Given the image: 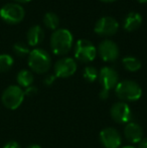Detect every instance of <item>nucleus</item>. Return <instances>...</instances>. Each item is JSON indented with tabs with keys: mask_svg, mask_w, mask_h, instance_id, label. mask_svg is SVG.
Here are the masks:
<instances>
[{
	"mask_svg": "<svg viewBox=\"0 0 147 148\" xmlns=\"http://www.w3.org/2000/svg\"><path fill=\"white\" fill-rule=\"evenodd\" d=\"M74 45V36L67 28H57L51 35V47L55 55L64 56L68 53Z\"/></svg>",
	"mask_w": 147,
	"mask_h": 148,
	"instance_id": "nucleus-1",
	"label": "nucleus"
},
{
	"mask_svg": "<svg viewBox=\"0 0 147 148\" xmlns=\"http://www.w3.org/2000/svg\"><path fill=\"white\" fill-rule=\"evenodd\" d=\"M115 95L122 102H136L142 97V89L138 83L132 80L119 81L114 89Z\"/></svg>",
	"mask_w": 147,
	"mask_h": 148,
	"instance_id": "nucleus-2",
	"label": "nucleus"
},
{
	"mask_svg": "<svg viewBox=\"0 0 147 148\" xmlns=\"http://www.w3.org/2000/svg\"><path fill=\"white\" fill-rule=\"evenodd\" d=\"M28 66L36 74H44L51 66V55L43 49H34L28 53Z\"/></svg>",
	"mask_w": 147,
	"mask_h": 148,
	"instance_id": "nucleus-3",
	"label": "nucleus"
},
{
	"mask_svg": "<svg viewBox=\"0 0 147 148\" xmlns=\"http://www.w3.org/2000/svg\"><path fill=\"white\" fill-rule=\"evenodd\" d=\"M24 91L16 85H11L3 91L1 96L2 104L9 110H16L20 107L24 100Z\"/></svg>",
	"mask_w": 147,
	"mask_h": 148,
	"instance_id": "nucleus-4",
	"label": "nucleus"
},
{
	"mask_svg": "<svg viewBox=\"0 0 147 148\" xmlns=\"http://www.w3.org/2000/svg\"><path fill=\"white\" fill-rule=\"evenodd\" d=\"M25 15V10L19 3L10 2L0 8V18L9 24H16L22 21Z\"/></svg>",
	"mask_w": 147,
	"mask_h": 148,
	"instance_id": "nucleus-5",
	"label": "nucleus"
},
{
	"mask_svg": "<svg viewBox=\"0 0 147 148\" xmlns=\"http://www.w3.org/2000/svg\"><path fill=\"white\" fill-rule=\"evenodd\" d=\"M75 58L82 62H90L95 60L97 56V47L92 41L86 38L77 40L74 47Z\"/></svg>",
	"mask_w": 147,
	"mask_h": 148,
	"instance_id": "nucleus-6",
	"label": "nucleus"
},
{
	"mask_svg": "<svg viewBox=\"0 0 147 148\" xmlns=\"http://www.w3.org/2000/svg\"><path fill=\"white\" fill-rule=\"evenodd\" d=\"M111 118L119 124H127L132 119V111L128 103L118 101L110 108Z\"/></svg>",
	"mask_w": 147,
	"mask_h": 148,
	"instance_id": "nucleus-7",
	"label": "nucleus"
},
{
	"mask_svg": "<svg viewBox=\"0 0 147 148\" xmlns=\"http://www.w3.org/2000/svg\"><path fill=\"white\" fill-rule=\"evenodd\" d=\"M119 29V22L112 16H103L97 20L94 30L97 34L102 36H111Z\"/></svg>",
	"mask_w": 147,
	"mask_h": 148,
	"instance_id": "nucleus-8",
	"label": "nucleus"
},
{
	"mask_svg": "<svg viewBox=\"0 0 147 148\" xmlns=\"http://www.w3.org/2000/svg\"><path fill=\"white\" fill-rule=\"evenodd\" d=\"M99 82H100L102 89L104 91L110 92L115 89L117 84L119 83V75L117 71L112 66H103L99 72Z\"/></svg>",
	"mask_w": 147,
	"mask_h": 148,
	"instance_id": "nucleus-9",
	"label": "nucleus"
},
{
	"mask_svg": "<svg viewBox=\"0 0 147 148\" xmlns=\"http://www.w3.org/2000/svg\"><path fill=\"white\" fill-rule=\"evenodd\" d=\"M101 144L105 148H120L122 145V136L114 127H106L99 135Z\"/></svg>",
	"mask_w": 147,
	"mask_h": 148,
	"instance_id": "nucleus-10",
	"label": "nucleus"
},
{
	"mask_svg": "<svg viewBox=\"0 0 147 148\" xmlns=\"http://www.w3.org/2000/svg\"><path fill=\"white\" fill-rule=\"evenodd\" d=\"M97 53L105 62H114L119 58L120 49L118 45L114 40L105 38L99 43Z\"/></svg>",
	"mask_w": 147,
	"mask_h": 148,
	"instance_id": "nucleus-11",
	"label": "nucleus"
},
{
	"mask_svg": "<svg viewBox=\"0 0 147 148\" xmlns=\"http://www.w3.org/2000/svg\"><path fill=\"white\" fill-rule=\"evenodd\" d=\"M53 71H55V76L57 78H69L76 73L77 62L73 58L64 57L57 60L53 66Z\"/></svg>",
	"mask_w": 147,
	"mask_h": 148,
	"instance_id": "nucleus-12",
	"label": "nucleus"
},
{
	"mask_svg": "<svg viewBox=\"0 0 147 148\" xmlns=\"http://www.w3.org/2000/svg\"><path fill=\"white\" fill-rule=\"evenodd\" d=\"M124 137L131 144H138L143 138V129L138 123L128 122L124 126Z\"/></svg>",
	"mask_w": 147,
	"mask_h": 148,
	"instance_id": "nucleus-13",
	"label": "nucleus"
},
{
	"mask_svg": "<svg viewBox=\"0 0 147 148\" xmlns=\"http://www.w3.org/2000/svg\"><path fill=\"white\" fill-rule=\"evenodd\" d=\"M142 23V16L136 11H130L123 19V28L127 31L137 29Z\"/></svg>",
	"mask_w": 147,
	"mask_h": 148,
	"instance_id": "nucleus-14",
	"label": "nucleus"
},
{
	"mask_svg": "<svg viewBox=\"0 0 147 148\" xmlns=\"http://www.w3.org/2000/svg\"><path fill=\"white\" fill-rule=\"evenodd\" d=\"M26 38H27L28 45L36 47V45H39L43 40V38H44V31H43L42 27L40 25H38V24L32 25L27 30Z\"/></svg>",
	"mask_w": 147,
	"mask_h": 148,
	"instance_id": "nucleus-15",
	"label": "nucleus"
},
{
	"mask_svg": "<svg viewBox=\"0 0 147 148\" xmlns=\"http://www.w3.org/2000/svg\"><path fill=\"white\" fill-rule=\"evenodd\" d=\"M16 81L20 88L21 87L27 88V87L32 86V83L34 81V74L28 70H21L18 72L17 76H16Z\"/></svg>",
	"mask_w": 147,
	"mask_h": 148,
	"instance_id": "nucleus-16",
	"label": "nucleus"
},
{
	"mask_svg": "<svg viewBox=\"0 0 147 148\" xmlns=\"http://www.w3.org/2000/svg\"><path fill=\"white\" fill-rule=\"evenodd\" d=\"M122 64L123 66L128 71V72H137L141 69V60L133 56H127L122 59Z\"/></svg>",
	"mask_w": 147,
	"mask_h": 148,
	"instance_id": "nucleus-17",
	"label": "nucleus"
},
{
	"mask_svg": "<svg viewBox=\"0 0 147 148\" xmlns=\"http://www.w3.org/2000/svg\"><path fill=\"white\" fill-rule=\"evenodd\" d=\"M43 23L49 29L55 30L59 25V17L57 13L53 11H49L43 16Z\"/></svg>",
	"mask_w": 147,
	"mask_h": 148,
	"instance_id": "nucleus-18",
	"label": "nucleus"
},
{
	"mask_svg": "<svg viewBox=\"0 0 147 148\" xmlns=\"http://www.w3.org/2000/svg\"><path fill=\"white\" fill-rule=\"evenodd\" d=\"M13 58L7 53H1L0 55V73L8 72L13 66Z\"/></svg>",
	"mask_w": 147,
	"mask_h": 148,
	"instance_id": "nucleus-19",
	"label": "nucleus"
},
{
	"mask_svg": "<svg viewBox=\"0 0 147 148\" xmlns=\"http://www.w3.org/2000/svg\"><path fill=\"white\" fill-rule=\"evenodd\" d=\"M83 77L89 83H93L99 78V71L93 66H87L84 69Z\"/></svg>",
	"mask_w": 147,
	"mask_h": 148,
	"instance_id": "nucleus-20",
	"label": "nucleus"
},
{
	"mask_svg": "<svg viewBox=\"0 0 147 148\" xmlns=\"http://www.w3.org/2000/svg\"><path fill=\"white\" fill-rule=\"evenodd\" d=\"M13 51L18 57H25L30 53L27 45L22 41H17L13 45Z\"/></svg>",
	"mask_w": 147,
	"mask_h": 148,
	"instance_id": "nucleus-21",
	"label": "nucleus"
},
{
	"mask_svg": "<svg viewBox=\"0 0 147 148\" xmlns=\"http://www.w3.org/2000/svg\"><path fill=\"white\" fill-rule=\"evenodd\" d=\"M55 79H57V77H55V75H47L44 78V80H43V83H44L46 86H51V85L55 83Z\"/></svg>",
	"mask_w": 147,
	"mask_h": 148,
	"instance_id": "nucleus-22",
	"label": "nucleus"
},
{
	"mask_svg": "<svg viewBox=\"0 0 147 148\" xmlns=\"http://www.w3.org/2000/svg\"><path fill=\"white\" fill-rule=\"evenodd\" d=\"M37 93V88L34 86L27 87L24 90V95L25 96H34Z\"/></svg>",
	"mask_w": 147,
	"mask_h": 148,
	"instance_id": "nucleus-23",
	"label": "nucleus"
},
{
	"mask_svg": "<svg viewBox=\"0 0 147 148\" xmlns=\"http://www.w3.org/2000/svg\"><path fill=\"white\" fill-rule=\"evenodd\" d=\"M3 148H21V146L16 141H9L4 145Z\"/></svg>",
	"mask_w": 147,
	"mask_h": 148,
	"instance_id": "nucleus-24",
	"label": "nucleus"
},
{
	"mask_svg": "<svg viewBox=\"0 0 147 148\" xmlns=\"http://www.w3.org/2000/svg\"><path fill=\"white\" fill-rule=\"evenodd\" d=\"M109 95H110V92H107V91H104V90H101L100 92H99V98H100L101 100H106L109 98Z\"/></svg>",
	"mask_w": 147,
	"mask_h": 148,
	"instance_id": "nucleus-25",
	"label": "nucleus"
},
{
	"mask_svg": "<svg viewBox=\"0 0 147 148\" xmlns=\"http://www.w3.org/2000/svg\"><path fill=\"white\" fill-rule=\"evenodd\" d=\"M136 148H147V138H142V140L138 143Z\"/></svg>",
	"mask_w": 147,
	"mask_h": 148,
	"instance_id": "nucleus-26",
	"label": "nucleus"
},
{
	"mask_svg": "<svg viewBox=\"0 0 147 148\" xmlns=\"http://www.w3.org/2000/svg\"><path fill=\"white\" fill-rule=\"evenodd\" d=\"M27 148H42L40 146V145H38V144H31V145H29Z\"/></svg>",
	"mask_w": 147,
	"mask_h": 148,
	"instance_id": "nucleus-27",
	"label": "nucleus"
},
{
	"mask_svg": "<svg viewBox=\"0 0 147 148\" xmlns=\"http://www.w3.org/2000/svg\"><path fill=\"white\" fill-rule=\"evenodd\" d=\"M14 1H16L17 3H26V2H29L30 0H14Z\"/></svg>",
	"mask_w": 147,
	"mask_h": 148,
	"instance_id": "nucleus-28",
	"label": "nucleus"
},
{
	"mask_svg": "<svg viewBox=\"0 0 147 148\" xmlns=\"http://www.w3.org/2000/svg\"><path fill=\"white\" fill-rule=\"evenodd\" d=\"M120 148H136V147L132 146V145H126V146H121Z\"/></svg>",
	"mask_w": 147,
	"mask_h": 148,
	"instance_id": "nucleus-29",
	"label": "nucleus"
},
{
	"mask_svg": "<svg viewBox=\"0 0 147 148\" xmlns=\"http://www.w3.org/2000/svg\"><path fill=\"white\" fill-rule=\"evenodd\" d=\"M137 1L141 2V3H146V2H147V0H137Z\"/></svg>",
	"mask_w": 147,
	"mask_h": 148,
	"instance_id": "nucleus-30",
	"label": "nucleus"
},
{
	"mask_svg": "<svg viewBox=\"0 0 147 148\" xmlns=\"http://www.w3.org/2000/svg\"><path fill=\"white\" fill-rule=\"evenodd\" d=\"M101 1H104V2H112V1H115V0H101Z\"/></svg>",
	"mask_w": 147,
	"mask_h": 148,
	"instance_id": "nucleus-31",
	"label": "nucleus"
}]
</instances>
